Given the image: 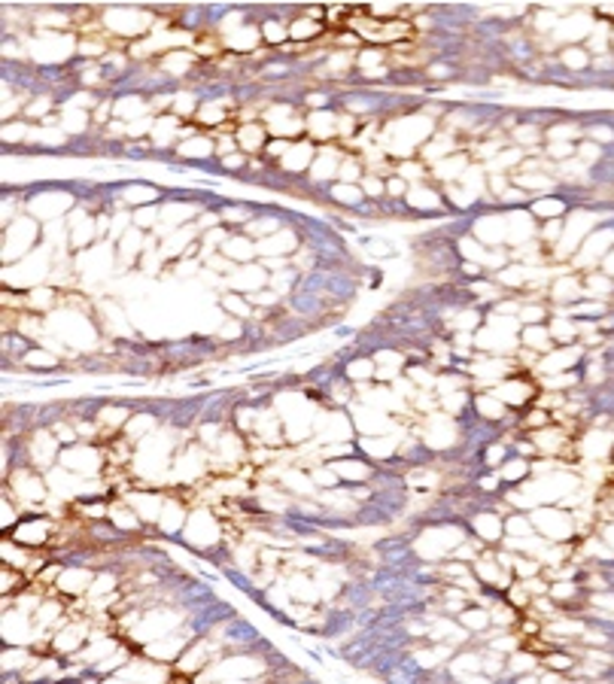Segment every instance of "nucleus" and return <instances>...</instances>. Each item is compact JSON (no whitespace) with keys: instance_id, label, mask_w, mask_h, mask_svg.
Returning <instances> with one entry per match:
<instances>
[{"instance_id":"obj_1","label":"nucleus","mask_w":614,"mask_h":684,"mask_svg":"<svg viewBox=\"0 0 614 684\" xmlns=\"http://www.w3.org/2000/svg\"><path fill=\"white\" fill-rule=\"evenodd\" d=\"M237 143H240V149H258L261 143H265V131H261L258 125L255 128L252 125H243L240 134H237Z\"/></svg>"},{"instance_id":"obj_2","label":"nucleus","mask_w":614,"mask_h":684,"mask_svg":"<svg viewBox=\"0 0 614 684\" xmlns=\"http://www.w3.org/2000/svg\"><path fill=\"white\" fill-rule=\"evenodd\" d=\"M322 31V25L319 22H310V19H298L292 28H289V37H295V40H310V37H316Z\"/></svg>"},{"instance_id":"obj_3","label":"nucleus","mask_w":614,"mask_h":684,"mask_svg":"<svg viewBox=\"0 0 614 684\" xmlns=\"http://www.w3.org/2000/svg\"><path fill=\"white\" fill-rule=\"evenodd\" d=\"M398 134H401V137H411V134H429V122H423V125H420V128H417V131H411V128H407V125H398V128H395V137H398ZM392 146H395V149H392V152H401V155H407V152H414V149H411V143H401V140H395V143H392Z\"/></svg>"},{"instance_id":"obj_4","label":"nucleus","mask_w":614,"mask_h":684,"mask_svg":"<svg viewBox=\"0 0 614 684\" xmlns=\"http://www.w3.org/2000/svg\"><path fill=\"white\" fill-rule=\"evenodd\" d=\"M213 149V143L210 140H204V137H198V140H189V143H183L180 146V155H189V158H201V155H207Z\"/></svg>"},{"instance_id":"obj_5","label":"nucleus","mask_w":614,"mask_h":684,"mask_svg":"<svg viewBox=\"0 0 614 684\" xmlns=\"http://www.w3.org/2000/svg\"><path fill=\"white\" fill-rule=\"evenodd\" d=\"M252 252H255V246H249V240H243V237L225 243V255H231V259H249Z\"/></svg>"},{"instance_id":"obj_6","label":"nucleus","mask_w":614,"mask_h":684,"mask_svg":"<svg viewBox=\"0 0 614 684\" xmlns=\"http://www.w3.org/2000/svg\"><path fill=\"white\" fill-rule=\"evenodd\" d=\"M334 116H328V113H316V116H310V131L313 134H331L334 131Z\"/></svg>"},{"instance_id":"obj_7","label":"nucleus","mask_w":614,"mask_h":684,"mask_svg":"<svg viewBox=\"0 0 614 684\" xmlns=\"http://www.w3.org/2000/svg\"><path fill=\"white\" fill-rule=\"evenodd\" d=\"M43 535H46V523H37V526H22V529H19V541H25V544H40V541H43Z\"/></svg>"},{"instance_id":"obj_8","label":"nucleus","mask_w":614,"mask_h":684,"mask_svg":"<svg viewBox=\"0 0 614 684\" xmlns=\"http://www.w3.org/2000/svg\"><path fill=\"white\" fill-rule=\"evenodd\" d=\"M523 340H526L529 347H538V350H541V347H544V350L551 347V334H548V331H541V328H529V331L523 334Z\"/></svg>"},{"instance_id":"obj_9","label":"nucleus","mask_w":614,"mask_h":684,"mask_svg":"<svg viewBox=\"0 0 614 684\" xmlns=\"http://www.w3.org/2000/svg\"><path fill=\"white\" fill-rule=\"evenodd\" d=\"M526 395H529V386H517V383H508L502 392H499V398H505V401H523Z\"/></svg>"},{"instance_id":"obj_10","label":"nucleus","mask_w":614,"mask_h":684,"mask_svg":"<svg viewBox=\"0 0 614 684\" xmlns=\"http://www.w3.org/2000/svg\"><path fill=\"white\" fill-rule=\"evenodd\" d=\"M572 359H575V350H572V353H569V350H560V353H557V356H551L541 368H544V371H560V368H563L566 362H572Z\"/></svg>"},{"instance_id":"obj_11","label":"nucleus","mask_w":614,"mask_h":684,"mask_svg":"<svg viewBox=\"0 0 614 684\" xmlns=\"http://www.w3.org/2000/svg\"><path fill=\"white\" fill-rule=\"evenodd\" d=\"M307 158H310L307 146H289L286 149V164H307Z\"/></svg>"},{"instance_id":"obj_12","label":"nucleus","mask_w":614,"mask_h":684,"mask_svg":"<svg viewBox=\"0 0 614 684\" xmlns=\"http://www.w3.org/2000/svg\"><path fill=\"white\" fill-rule=\"evenodd\" d=\"M334 198H340V201H350V204H356V201L362 198V192H359V189H353V186H337V189H334Z\"/></svg>"},{"instance_id":"obj_13","label":"nucleus","mask_w":614,"mask_h":684,"mask_svg":"<svg viewBox=\"0 0 614 684\" xmlns=\"http://www.w3.org/2000/svg\"><path fill=\"white\" fill-rule=\"evenodd\" d=\"M170 134H173V122H170V119L158 122V125H155V131H152V137H155L158 143H167V140H170Z\"/></svg>"},{"instance_id":"obj_14","label":"nucleus","mask_w":614,"mask_h":684,"mask_svg":"<svg viewBox=\"0 0 614 684\" xmlns=\"http://www.w3.org/2000/svg\"><path fill=\"white\" fill-rule=\"evenodd\" d=\"M477 529L484 532V538H496V535H499V520H490V517H477Z\"/></svg>"},{"instance_id":"obj_15","label":"nucleus","mask_w":614,"mask_h":684,"mask_svg":"<svg viewBox=\"0 0 614 684\" xmlns=\"http://www.w3.org/2000/svg\"><path fill=\"white\" fill-rule=\"evenodd\" d=\"M286 34H289V31H283V25H277V22H268V25H265V37H268L271 43H280Z\"/></svg>"},{"instance_id":"obj_16","label":"nucleus","mask_w":614,"mask_h":684,"mask_svg":"<svg viewBox=\"0 0 614 684\" xmlns=\"http://www.w3.org/2000/svg\"><path fill=\"white\" fill-rule=\"evenodd\" d=\"M554 292H557V298H560V301H566V298H578V286H575V283H569V280H563Z\"/></svg>"},{"instance_id":"obj_17","label":"nucleus","mask_w":614,"mask_h":684,"mask_svg":"<svg viewBox=\"0 0 614 684\" xmlns=\"http://www.w3.org/2000/svg\"><path fill=\"white\" fill-rule=\"evenodd\" d=\"M462 621H465V624H468V627H474V630H481V627H484V624H487V614H484V611H465V614H462Z\"/></svg>"},{"instance_id":"obj_18","label":"nucleus","mask_w":614,"mask_h":684,"mask_svg":"<svg viewBox=\"0 0 614 684\" xmlns=\"http://www.w3.org/2000/svg\"><path fill=\"white\" fill-rule=\"evenodd\" d=\"M337 174H340V180H356L359 177V164L356 161H347V164H340Z\"/></svg>"},{"instance_id":"obj_19","label":"nucleus","mask_w":614,"mask_h":684,"mask_svg":"<svg viewBox=\"0 0 614 684\" xmlns=\"http://www.w3.org/2000/svg\"><path fill=\"white\" fill-rule=\"evenodd\" d=\"M67 128H70V131L85 128V113H73V110H67Z\"/></svg>"},{"instance_id":"obj_20","label":"nucleus","mask_w":614,"mask_h":684,"mask_svg":"<svg viewBox=\"0 0 614 684\" xmlns=\"http://www.w3.org/2000/svg\"><path fill=\"white\" fill-rule=\"evenodd\" d=\"M566 64L584 67V64H587V55H581V49H569V52H566Z\"/></svg>"},{"instance_id":"obj_21","label":"nucleus","mask_w":614,"mask_h":684,"mask_svg":"<svg viewBox=\"0 0 614 684\" xmlns=\"http://www.w3.org/2000/svg\"><path fill=\"white\" fill-rule=\"evenodd\" d=\"M535 210H538L541 216H554V213H560V210H563V204H560V201H541Z\"/></svg>"},{"instance_id":"obj_22","label":"nucleus","mask_w":614,"mask_h":684,"mask_svg":"<svg viewBox=\"0 0 614 684\" xmlns=\"http://www.w3.org/2000/svg\"><path fill=\"white\" fill-rule=\"evenodd\" d=\"M477 572H481L487 581H496V578H499V569L490 566V560H481V563H477Z\"/></svg>"},{"instance_id":"obj_23","label":"nucleus","mask_w":614,"mask_h":684,"mask_svg":"<svg viewBox=\"0 0 614 684\" xmlns=\"http://www.w3.org/2000/svg\"><path fill=\"white\" fill-rule=\"evenodd\" d=\"M313 170H316V177H331V170H334V158H331V161H325V158H319V161H316V167H313Z\"/></svg>"},{"instance_id":"obj_24","label":"nucleus","mask_w":614,"mask_h":684,"mask_svg":"<svg viewBox=\"0 0 614 684\" xmlns=\"http://www.w3.org/2000/svg\"><path fill=\"white\" fill-rule=\"evenodd\" d=\"M477 404H481V411H484V414H496V417L502 414V404H499V401H490L487 395H484V398H481Z\"/></svg>"},{"instance_id":"obj_25","label":"nucleus","mask_w":614,"mask_h":684,"mask_svg":"<svg viewBox=\"0 0 614 684\" xmlns=\"http://www.w3.org/2000/svg\"><path fill=\"white\" fill-rule=\"evenodd\" d=\"M572 152H575V149H572L569 143H554V146H551V155H557V158H566V155H572Z\"/></svg>"},{"instance_id":"obj_26","label":"nucleus","mask_w":614,"mask_h":684,"mask_svg":"<svg viewBox=\"0 0 614 684\" xmlns=\"http://www.w3.org/2000/svg\"><path fill=\"white\" fill-rule=\"evenodd\" d=\"M365 192H368V195H380V192H383V183L371 177V180H365Z\"/></svg>"},{"instance_id":"obj_27","label":"nucleus","mask_w":614,"mask_h":684,"mask_svg":"<svg viewBox=\"0 0 614 684\" xmlns=\"http://www.w3.org/2000/svg\"><path fill=\"white\" fill-rule=\"evenodd\" d=\"M371 371H374V368H371L368 362H356V365H353V374H356V377H368Z\"/></svg>"},{"instance_id":"obj_28","label":"nucleus","mask_w":614,"mask_h":684,"mask_svg":"<svg viewBox=\"0 0 614 684\" xmlns=\"http://www.w3.org/2000/svg\"><path fill=\"white\" fill-rule=\"evenodd\" d=\"M581 155H584V158H596V155H599V146H596V143H584V146H581Z\"/></svg>"},{"instance_id":"obj_29","label":"nucleus","mask_w":614,"mask_h":684,"mask_svg":"<svg viewBox=\"0 0 614 684\" xmlns=\"http://www.w3.org/2000/svg\"><path fill=\"white\" fill-rule=\"evenodd\" d=\"M502 198H505V201H523L526 195H523V189H520V192H517V189H508V192H505Z\"/></svg>"},{"instance_id":"obj_30","label":"nucleus","mask_w":614,"mask_h":684,"mask_svg":"<svg viewBox=\"0 0 614 684\" xmlns=\"http://www.w3.org/2000/svg\"><path fill=\"white\" fill-rule=\"evenodd\" d=\"M386 189H389L392 195H401V192H404V183H401V180H389V186H386Z\"/></svg>"},{"instance_id":"obj_31","label":"nucleus","mask_w":614,"mask_h":684,"mask_svg":"<svg viewBox=\"0 0 614 684\" xmlns=\"http://www.w3.org/2000/svg\"><path fill=\"white\" fill-rule=\"evenodd\" d=\"M548 663H551V666H557V669H563V666H569V660H566V657H560V654H554V657H548Z\"/></svg>"},{"instance_id":"obj_32","label":"nucleus","mask_w":614,"mask_h":684,"mask_svg":"<svg viewBox=\"0 0 614 684\" xmlns=\"http://www.w3.org/2000/svg\"><path fill=\"white\" fill-rule=\"evenodd\" d=\"M520 316H523V319H529V322H532V319H541V316H544V313H541V310H538V307H535V310H523V313H520Z\"/></svg>"},{"instance_id":"obj_33","label":"nucleus","mask_w":614,"mask_h":684,"mask_svg":"<svg viewBox=\"0 0 614 684\" xmlns=\"http://www.w3.org/2000/svg\"><path fill=\"white\" fill-rule=\"evenodd\" d=\"M557 334H572V325H566V322H557Z\"/></svg>"},{"instance_id":"obj_34","label":"nucleus","mask_w":614,"mask_h":684,"mask_svg":"<svg viewBox=\"0 0 614 684\" xmlns=\"http://www.w3.org/2000/svg\"><path fill=\"white\" fill-rule=\"evenodd\" d=\"M316 481H319V484H331L334 477H331V474H325V471H316Z\"/></svg>"},{"instance_id":"obj_35","label":"nucleus","mask_w":614,"mask_h":684,"mask_svg":"<svg viewBox=\"0 0 614 684\" xmlns=\"http://www.w3.org/2000/svg\"><path fill=\"white\" fill-rule=\"evenodd\" d=\"M557 596H569L572 593V587H566V584H557V590H554Z\"/></svg>"},{"instance_id":"obj_36","label":"nucleus","mask_w":614,"mask_h":684,"mask_svg":"<svg viewBox=\"0 0 614 684\" xmlns=\"http://www.w3.org/2000/svg\"><path fill=\"white\" fill-rule=\"evenodd\" d=\"M526 587H529V590H532V593H538V590H544V587H541V584H538V581H529V584H526Z\"/></svg>"},{"instance_id":"obj_37","label":"nucleus","mask_w":614,"mask_h":684,"mask_svg":"<svg viewBox=\"0 0 614 684\" xmlns=\"http://www.w3.org/2000/svg\"><path fill=\"white\" fill-rule=\"evenodd\" d=\"M608 541H611V544H614V529H608Z\"/></svg>"}]
</instances>
